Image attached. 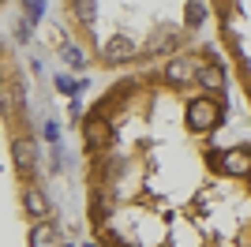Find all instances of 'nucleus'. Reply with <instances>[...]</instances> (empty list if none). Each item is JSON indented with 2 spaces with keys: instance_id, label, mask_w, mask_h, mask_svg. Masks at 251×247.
<instances>
[{
  "instance_id": "f257e3e1",
  "label": "nucleus",
  "mask_w": 251,
  "mask_h": 247,
  "mask_svg": "<svg viewBox=\"0 0 251 247\" xmlns=\"http://www.w3.org/2000/svg\"><path fill=\"white\" fill-rule=\"evenodd\" d=\"M11 157H15V165H19L23 173H30V165L38 161V146H34V139L19 135V139L11 143Z\"/></svg>"
},
{
  "instance_id": "f03ea898",
  "label": "nucleus",
  "mask_w": 251,
  "mask_h": 247,
  "mask_svg": "<svg viewBox=\"0 0 251 247\" xmlns=\"http://www.w3.org/2000/svg\"><path fill=\"white\" fill-rule=\"evenodd\" d=\"M23 202H26V210H30L34 217H45V214H49V202H45L42 191H26V195H23Z\"/></svg>"
}]
</instances>
